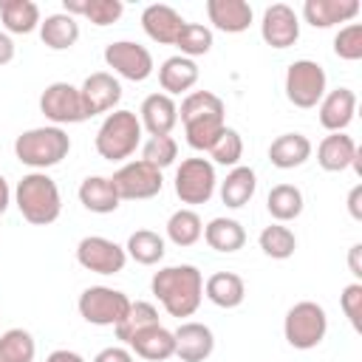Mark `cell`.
Returning <instances> with one entry per match:
<instances>
[{
    "label": "cell",
    "mask_w": 362,
    "mask_h": 362,
    "mask_svg": "<svg viewBox=\"0 0 362 362\" xmlns=\"http://www.w3.org/2000/svg\"><path fill=\"white\" fill-rule=\"evenodd\" d=\"M209 249L215 252H223V255H232L238 249H243L246 243V229L240 226V221L235 218H212L206 226H204V235Z\"/></svg>",
    "instance_id": "cell-30"
},
{
    "label": "cell",
    "mask_w": 362,
    "mask_h": 362,
    "mask_svg": "<svg viewBox=\"0 0 362 362\" xmlns=\"http://www.w3.org/2000/svg\"><path fill=\"white\" fill-rule=\"evenodd\" d=\"M359 255H362V243H354V246L348 249V269H351V274H354L356 283L362 280V263H359Z\"/></svg>",
    "instance_id": "cell-47"
},
{
    "label": "cell",
    "mask_w": 362,
    "mask_h": 362,
    "mask_svg": "<svg viewBox=\"0 0 362 362\" xmlns=\"http://www.w3.org/2000/svg\"><path fill=\"white\" fill-rule=\"evenodd\" d=\"M201 235H204V221H201V215L195 209H175L170 215V221H167V238L175 246L187 249V246L198 243Z\"/></svg>",
    "instance_id": "cell-33"
},
{
    "label": "cell",
    "mask_w": 362,
    "mask_h": 362,
    "mask_svg": "<svg viewBox=\"0 0 362 362\" xmlns=\"http://www.w3.org/2000/svg\"><path fill=\"white\" fill-rule=\"evenodd\" d=\"M76 263L93 274H119L127 263V252L110 238L88 235L76 243Z\"/></svg>",
    "instance_id": "cell-11"
},
{
    "label": "cell",
    "mask_w": 362,
    "mask_h": 362,
    "mask_svg": "<svg viewBox=\"0 0 362 362\" xmlns=\"http://www.w3.org/2000/svg\"><path fill=\"white\" fill-rule=\"evenodd\" d=\"M175 195L181 204H189V206H198V204H206L212 195H215V187H218V175H215V164L209 158H184L181 167L175 170Z\"/></svg>",
    "instance_id": "cell-8"
},
{
    "label": "cell",
    "mask_w": 362,
    "mask_h": 362,
    "mask_svg": "<svg viewBox=\"0 0 362 362\" xmlns=\"http://www.w3.org/2000/svg\"><path fill=\"white\" fill-rule=\"evenodd\" d=\"M255 189H257V175H255V170L238 164V167H232V170L226 173V178L221 181V189H218V192H221V201H223L229 209H240V206H246V204L252 201Z\"/></svg>",
    "instance_id": "cell-28"
},
{
    "label": "cell",
    "mask_w": 362,
    "mask_h": 362,
    "mask_svg": "<svg viewBox=\"0 0 362 362\" xmlns=\"http://www.w3.org/2000/svg\"><path fill=\"white\" fill-rule=\"evenodd\" d=\"M339 305H342V314L348 317L351 328L354 331H362V283H348L339 294Z\"/></svg>",
    "instance_id": "cell-44"
},
{
    "label": "cell",
    "mask_w": 362,
    "mask_h": 362,
    "mask_svg": "<svg viewBox=\"0 0 362 362\" xmlns=\"http://www.w3.org/2000/svg\"><path fill=\"white\" fill-rule=\"evenodd\" d=\"M153 325H158V308H156L153 303L136 300V303H130V308H127L124 320L116 325V337L127 345L136 334H141L144 328H153Z\"/></svg>",
    "instance_id": "cell-35"
},
{
    "label": "cell",
    "mask_w": 362,
    "mask_h": 362,
    "mask_svg": "<svg viewBox=\"0 0 362 362\" xmlns=\"http://www.w3.org/2000/svg\"><path fill=\"white\" fill-rule=\"evenodd\" d=\"M45 362H85V359H82V354H76V351L57 348V351H51V354L45 356Z\"/></svg>",
    "instance_id": "cell-48"
},
{
    "label": "cell",
    "mask_w": 362,
    "mask_h": 362,
    "mask_svg": "<svg viewBox=\"0 0 362 362\" xmlns=\"http://www.w3.org/2000/svg\"><path fill=\"white\" fill-rule=\"evenodd\" d=\"M223 99L215 96L212 90H192L184 96L181 102V110H178V119L181 122H189V119H204V116H223Z\"/></svg>",
    "instance_id": "cell-39"
},
{
    "label": "cell",
    "mask_w": 362,
    "mask_h": 362,
    "mask_svg": "<svg viewBox=\"0 0 362 362\" xmlns=\"http://www.w3.org/2000/svg\"><path fill=\"white\" fill-rule=\"evenodd\" d=\"M139 122L141 130H147L150 136H170L173 127L178 124V105L167 93H150L141 102Z\"/></svg>",
    "instance_id": "cell-18"
},
{
    "label": "cell",
    "mask_w": 362,
    "mask_h": 362,
    "mask_svg": "<svg viewBox=\"0 0 362 362\" xmlns=\"http://www.w3.org/2000/svg\"><path fill=\"white\" fill-rule=\"evenodd\" d=\"M62 11L71 17H85L93 25L105 28L124 14V3L122 0H62Z\"/></svg>",
    "instance_id": "cell-29"
},
{
    "label": "cell",
    "mask_w": 362,
    "mask_h": 362,
    "mask_svg": "<svg viewBox=\"0 0 362 362\" xmlns=\"http://www.w3.org/2000/svg\"><path fill=\"white\" fill-rule=\"evenodd\" d=\"M320 107V124L328 133H345V127L354 122L356 113V93L351 88H334L322 96Z\"/></svg>",
    "instance_id": "cell-17"
},
{
    "label": "cell",
    "mask_w": 362,
    "mask_h": 362,
    "mask_svg": "<svg viewBox=\"0 0 362 362\" xmlns=\"http://www.w3.org/2000/svg\"><path fill=\"white\" fill-rule=\"evenodd\" d=\"M260 37L266 45L283 51V48H291L297 40H300V17L291 6L286 3H272L266 11H263V20H260Z\"/></svg>",
    "instance_id": "cell-13"
},
{
    "label": "cell",
    "mask_w": 362,
    "mask_h": 362,
    "mask_svg": "<svg viewBox=\"0 0 362 362\" xmlns=\"http://www.w3.org/2000/svg\"><path fill=\"white\" fill-rule=\"evenodd\" d=\"M328 93V76L314 59H294L286 71V99L294 107L311 110Z\"/></svg>",
    "instance_id": "cell-6"
},
{
    "label": "cell",
    "mask_w": 362,
    "mask_h": 362,
    "mask_svg": "<svg viewBox=\"0 0 362 362\" xmlns=\"http://www.w3.org/2000/svg\"><path fill=\"white\" fill-rule=\"evenodd\" d=\"M198 76H201V71H198L195 59L181 57V54L167 57L161 62V68H158V85H161V93H167V96L192 90L195 82H198Z\"/></svg>",
    "instance_id": "cell-21"
},
{
    "label": "cell",
    "mask_w": 362,
    "mask_h": 362,
    "mask_svg": "<svg viewBox=\"0 0 362 362\" xmlns=\"http://www.w3.org/2000/svg\"><path fill=\"white\" fill-rule=\"evenodd\" d=\"M130 297L119 288H110V286H88L82 294H79V317L90 325H119L130 308Z\"/></svg>",
    "instance_id": "cell-7"
},
{
    "label": "cell",
    "mask_w": 362,
    "mask_h": 362,
    "mask_svg": "<svg viewBox=\"0 0 362 362\" xmlns=\"http://www.w3.org/2000/svg\"><path fill=\"white\" fill-rule=\"evenodd\" d=\"M40 40L51 51H68V48H74L76 40H79V23H76V17H71L65 11L48 14L45 20H40Z\"/></svg>",
    "instance_id": "cell-27"
},
{
    "label": "cell",
    "mask_w": 362,
    "mask_h": 362,
    "mask_svg": "<svg viewBox=\"0 0 362 362\" xmlns=\"http://www.w3.org/2000/svg\"><path fill=\"white\" fill-rule=\"evenodd\" d=\"M93 362H133V354L130 348H122V345H110V348H102Z\"/></svg>",
    "instance_id": "cell-45"
},
{
    "label": "cell",
    "mask_w": 362,
    "mask_h": 362,
    "mask_svg": "<svg viewBox=\"0 0 362 362\" xmlns=\"http://www.w3.org/2000/svg\"><path fill=\"white\" fill-rule=\"evenodd\" d=\"M116 192L122 201H147L153 195L161 192L164 178L161 170H156L153 164L136 158V161H124L113 175H110Z\"/></svg>",
    "instance_id": "cell-10"
},
{
    "label": "cell",
    "mask_w": 362,
    "mask_h": 362,
    "mask_svg": "<svg viewBox=\"0 0 362 362\" xmlns=\"http://www.w3.org/2000/svg\"><path fill=\"white\" fill-rule=\"evenodd\" d=\"M359 0H305L303 20L314 28H331L339 23H351L359 14Z\"/></svg>",
    "instance_id": "cell-19"
},
{
    "label": "cell",
    "mask_w": 362,
    "mask_h": 362,
    "mask_svg": "<svg viewBox=\"0 0 362 362\" xmlns=\"http://www.w3.org/2000/svg\"><path fill=\"white\" fill-rule=\"evenodd\" d=\"M178 158V141L173 136H150L141 147V161L153 164L156 170L170 167Z\"/></svg>",
    "instance_id": "cell-42"
},
{
    "label": "cell",
    "mask_w": 362,
    "mask_h": 362,
    "mask_svg": "<svg viewBox=\"0 0 362 362\" xmlns=\"http://www.w3.org/2000/svg\"><path fill=\"white\" fill-rule=\"evenodd\" d=\"M11 59H14V40L6 31H0V65H8Z\"/></svg>",
    "instance_id": "cell-49"
},
{
    "label": "cell",
    "mask_w": 362,
    "mask_h": 362,
    "mask_svg": "<svg viewBox=\"0 0 362 362\" xmlns=\"http://www.w3.org/2000/svg\"><path fill=\"white\" fill-rule=\"evenodd\" d=\"M40 113L54 124H79L88 119L85 105H82V93L76 85L71 82H51L42 93H40Z\"/></svg>",
    "instance_id": "cell-9"
},
{
    "label": "cell",
    "mask_w": 362,
    "mask_h": 362,
    "mask_svg": "<svg viewBox=\"0 0 362 362\" xmlns=\"http://www.w3.org/2000/svg\"><path fill=\"white\" fill-rule=\"evenodd\" d=\"M184 17L167 6V3H153L141 11V28L144 34L153 40V42H161V45H175L181 28H184Z\"/></svg>",
    "instance_id": "cell-16"
},
{
    "label": "cell",
    "mask_w": 362,
    "mask_h": 362,
    "mask_svg": "<svg viewBox=\"0 0 362 362\" xmlns=\"http://www.w3.org/2000/svg\"><path fill=\"white\" fill-rule=\"evenodd\" d=\"M223 127H226V119H223V116L189 119V122H184V136H187V144H189L192 150L209 153V147H212L215 139L223 133Z\"/></svg>",
    "instance_id": "cell-36"
},
{
    "label": "cell",
    "mask_w": 362,
    "mask_h": 362,
    "mask_svg": "<svg viewBox=\"0 0 362 362\" xmlns=\"http://www.w3.org/2000/svg\"><path fill=\"white\" fill-rule=\"evenodd\" d=\"M175 48L181 51V57H189V59L209 54V48H212V28H206L201 23H184V28H181V34L175 40Z\"/></svg>",
    "instance_id": "cell-40"
},
{
    "label": "cell",
    "mask_w": 362,
    "mask_h": 362,
    "mask_svg": "<svg viewBox=\"0 0 362 362\" xmlns=\"http://www.w3.org/2000/svg\"><path fill=\"white\" fill-rule=\"evenodd\" d=\"M348 212H351L354 221H362V184H356L348 192Z\"/></svg>",
    "instance_id": "cell-46"
},
{
    "label": "cell",
    "mask_w": 362,
    "mask_h": 362,
    "mask_svg": "<svg viewBox=\"0 0 362 362\" xmlns=\"http://www.w3.org/2000/svg\"><path fill=\"white\" fill-rule=\"evenodd\" d=\"M6 34H31L40 28V6L31 0H0Z\"/></svg>",
    "instance_id": "cell-32"
},
{
    "label": "cell",
    "mask_w": 362,
    "mask_h": 362,
    "mask_svg": "<svg viewBox=\"0 0 362 362\" xmlns=\"http://www.w3.org/2000/svg\"><path fill=\"white\" fill-rule=\"evenodd\" d=\"M79 93H82L85 113L90 119V116H99V113H110L119 105V99H122V82L113 74H107V71H96V74L85 76Z\"/></svg>",
    "instance_id": "cell-14"
},
{
    "label": "cell",
    "mask_w": 362,
    "mask_h": 362,
    "mask_svg": "<svg viewBox=\"0 0 362 362\" xmlns=\"http://www.w3.org/2000/svg\"><path fill=\"white\" fill-rule=\"evenodd\" d=\"M283 334H286V342L291 348H297V351L317 348L325 339V334H328V314H325V308L320 303H314V300L294 303L286 311Z\"/></svg>",
    "instance_id": "cell-5"
},
{
    "label": "cell",
    "mask_w": 362,
    "mask_h": 362,
    "mask_svg": "<svg viewBox=\"0 0 362 362\" xmlns=\"http://www.w3.org/2000/svg\"><path fill=\"white\" fill-rule=\"evenodd\" d=\"M359 147L348 133H328L317 147V164L325 173H342L354 164Z\"/></svg>",
    "instance_id": "cell-22"
},
{
    "label": "cell",
    "mask_w": 362,
    "mask_h": 362,
    "mask_svg": "<svg viewBox=\"0 0 362 362\" xmlns=\"http://www.w3.org/2000/svg\"><path fill=\"white\" fill-rule=\"evenodd\" d=\"M14 204L20 209V215L34 223V226H48L59 218L62 212V198H59V187L48 173H28L17 181L14 189Z\"/></svg>",
    "instance_id": "cell-2"
},
{
    "label": "cell",
    "mask_w": 362,
    "mask_h": 362,
    "mask_svg": "<svg viewBox=\"0 0 362 362\" xmlns=\"http://www.w3.org/2000/svg\"><path fill=\"white\" fill-rule=\"evenodd\" d=\"M175 356L181 362H204L215 351V334L204 322H181L175 331Z\"/></svg>",
    "instance_id": "cell-15"
},
{
    "label": "cell",
    "mask_w": 362,
    "mask_h": 362,
    "mask_svg": "<svg viewBox=\"0 0 362 362\" xmlns=\"http://www.w3.org/2000/svg\"><path fill=\"white\" fill-rule=\"evenodd\" d=\"M37 342L25 328H8L0 334V362H34Z\"/></svg>",
    "instance_id": "cell-38"
},
{
    "label": "cell",
    "mask_w": 362,
    "mask_h": 362,
    "mask_svg": "<svg viewBox=\"0 0 362 362\" xmlns=\"http://www.w3.org/2000/svg\"><path fill=\"white\" fill-rule=\"evenodd\" d=\"M206 17L212 28L223 34H240L252 25V6L246 0H206Z\"/></svg>",
    "instance_id": "cell-20"
},
{
    "label": "cell",
    "mask_w": 362,
    "mask_h": 362,
    "mask_svg": "<svg viewBox=\"0 0 362 362\" xmlns=\"http://www.w3.org/2000/svg\"><path fill=\"white\" fill-rule=\"evenodd\" d=\"M334 54L345 62L362 59V23H348L334 37Z\"/></svg>",
    "instance_id": "cell-43"
},
{
    "label": "cell",
    "mask_w": 362,
    "mask_h": 362,
    "mask_svg": "<svg viewBox=\"0 0 362 362\" xmlns=\"http://www.w3.org/2000/svg\"><path fill=\"white\" fill-rule=\"evenodd\" d=\"M311 141L303 133H283L269 144V161L277 170H294L303 167L311 158Z\"/></svg>",
    "instance_id": "cell-25"
},
{
    "label": "cell",
    "mask_w": 362,
    "mask_h": 362,
    "mask_svg": "<svg viewBox=\"0 0 362 362\" xmlns=\"http://www.w3.org/2000/svg\"><path fill=\"white\" fill-rule=\"evenodd\" d=\"M127 257H133L136 263L141 266H156L161 257H164V238L153 229H136L130 238H127V246H124Z\"/></svg>",
    "instance_id": "cell-34"
},
{
    "label": "cell",
    "mask_w": 362,
    "mask_h": 362,
    "mask_svg": "<svg viewBox=\"0 0 362 362\" xmlns=\"http://www.w3.org/2000/svg\"><path fill=\"white\" fill-rule=\"evenodd\" d=\"M105 62H107V68H113V74H119L122 79H130V82H144L156 68L153 54L133 40L107 42L105 45Z\"/></svg>",
    "instance_id": "cell-12"
},
{
    "label": "cell",
    "mask_w": 362,
    "mask_h": 362,
    "mask_svg": "<svg viewBox=\"0 0 362 362\" xmlns=\"http://www.w3.org/2000/svg\"><path fill=\"white\" fill-rule=\"evenodd\" d=\"M79 204L88 209V212H96V215H110L119 209L122 198L113 187V181L107 175H88L82 184H79Z\"/></svg>",
    "instance_id": "cell-23"
},
{
    "label": "cell",
    "mask_w": 362,
    "mask_h": 362,
    "mask_svg": "<svg viewBox=\"0 0 362 362\" xmlns=\"http://www.w3.org/2000/svg\"><path fill=\"white\" fill-rule=\"evenodd\" d=\"M204 297L218 308H238L246 297V283L235 272H215L204 283Z\"/></svg>",
    "instance_id": "cell-26"
},
{
    "label": "cell",
    "mask_w": 362,
    "mask_h": 362,
    "mask_svg": "<svg viewBox=\"0 0 362 362\" xmlns=\"http://www.w3.org/2000/svg\"><path fill=\"white\" fill-rule=\"evenodd\" d=\"M68 153H71V136L54 124L31 127L20 133L14 141L17 161L31 167L34 173H45L48 167H57L62 158H68Z\"/></svg>",
    "instance_id": "cell-3"
},
{
    "label": "cell",
    "mask_w": 362,
    "mask_h": 362,
    "mask_svg": "<svg viewBox=\"0 0 362 362\" xmlns=\"http://www.w3.org/2000/svg\"><path fill=\"white\" fill-rule=\"evenodd\" d=\"M8 204H11V187H8V181L0 175V215L8 209Z\"/></svg>",
    "instance_id": "cell-50"
},
{
    "label": "cell",
    "mask_w": 362,
    "mask_h": 362,
    "mask_svg": "<svg viewBox=\"0 0 362 362\" xmlns=\"http://www.w3.org/2000/svg\"><path fill=\"white\" fill-rule=\"evenodd\" d=\"M243 158V139L235 127H223V133L209 147V161L221 167H238Z\"/></svg>",
    "instance_id": "cell-41"
},
{
    "label": "cell",
    "mask_w": 362,
    "mask_h": 362,
    "mask_svg": "<svg viewBox=\"0 0 362 362\" xmlns=\"http://www.w3.org/2000/svg\"><path fill=\"white\" fill-rule=\"evenodd\" d=\"M257 243H260L263 255L272 257V260H288V257L294 255V249H297L294 232H291L288 226H283V223H269V226H263Z\"/></svg>",
    "instance_id": "cell-37"
},
{
    "label": "cell",
    "mask_w": 362,
    "mask_h": 362,
    "mask_svg": "<svg viewBox=\"0 0 362 362\" xmlns=\"http://www.w3.org/2000/svg\"><path fill=\"white\" fill-rule=\"evenodd\" d=\"M130 354L141 356V359H150V362H164L170 356H175V337L173 331H167L161 322L153 325V328H144L141 334H136L130 342H127Z\"/></svg>",
    "instance_id": "cell-24"
},
{
    "label": "cell",
    "mask_w": 362,
    "mask_h": 362,
    "mask_svg": "<svg viewBox=\"0 0 362 362\" xmlns=\"http://www.w3.org/2000/svg\"><path fill=\"white\" fill-rule=\"evenodd\" d=\"M303 206H305V198H303L300 187H294V184H277V187L269 189L266 209H269V215L277 223H288V221L300 218L303 215Z\"/></svg>",
    "instance_id": "cell-31"
},
{
    "label": "cell",
    "mask_w": 362,
    "mask_h": 362,
    "mask_svg": "<svg viewBox=\"0 0 362 362\" xmlns=\"http://www.w3.org/2000/svg\"><path fill=\"white\" fill-rule=\"evenodd\" d=\"M96 153L105 161H124L141 144V122L133 110H113L96 130Z\"/></svg>",
    "instance_id": "cell-4"
},
{
    "label": "cell",
    "mask_w": 362,
    "mask_h": 362,
    "mask_svg": "<svg viewBox=\"0 0 362 362\" xmlns=\"http://www.w3.org/2000/svg\"><path fill=\"white\" fill-rule=\"evenodd\" d=\"M150 288L170 317H192L204 300V274L189 266H164L153 274Z\"/></svg>",
    "instance_id": "cell-1"
}]
</instances>
